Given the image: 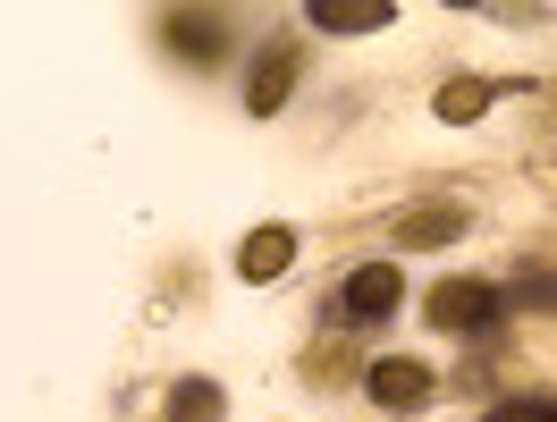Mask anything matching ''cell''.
<instances>
[{
	"label": "cell",
	"instance_id": "1",
	"mask_svg": "<svg viewBox=\"0 0 557 422\" xmlns=\"http://www.w3.org/2000/svg\"><path fill=\"white\" fill-rule=\"evenodd\" d=\"M397 296H406V280H397V262H363V271H347V280L330 287V330H372V321L397 313Z\"/></svg>",
	"mask_w": 557,
	"mask_h": 422
},
{
	"label": "cell",
	"instance_id": "2",
	"mask_svg": "<svg viewBox=\"0 0 557 422\" xmlns=\"http://www.w3.org/2000/svg\"><path fill=\"white\" fill-rule=\"evenodd\" d=\"M431 397H440V372H431V363H414V355H381V363H372V406H381V414H422Z\"/></svg>",
	"mask_w": 557,
	"mask_h": 422
},
{
	"label": "cell",
	"instance_id": "3",
	"mask_svg": "<svg viewBox=\"0 0 557 422\" xmlns=\"http://www.w3.org/2000/svg\"><path fill=\"white\" fill-rule=\"evenodd\" d=\"M490 313H498V287H482V280H440L422 296V321H431V330H473V321H490Z\"/></svg>",
	"mask_w": 557,
	"mask_h": 422
},
{
	"label": "cell",
	"instance_id": "4",
	"mask_svg": "<svg viewBox=\"0 0 557 422\" xmlns=\"http://www.w3.org/2000/svg\"><path fill=\"white\" fill-rule=\"evenodd\" d=\"M287 262H296V228H253L237 246V280H253V287H271V280H287Z\"/></svg>",
	"mask_w": 557,
	"mask_h": 422
},
{
	"label": "cell",
	"instance_id": "5",
	"mask_svg": "<svg viewBox=\"0 0 557 422\" xmlns=\"http://www.w3.org/2000/svg\"><path fill=\"white\" fill-rule=\"evenodd\" d=\"M305 17H313L321 35H381V26H397L388 0H313Z\"/></svg>",
	"mask_w": 557,
	"mask_h": 422
},
{
	"label": "cell",
	"instance_id": "6",
	"mask_svg": "<svg viewBox=\"0 0 557 422\" xmlns=\"http://www.w3.org/2000/svg\"><path fill=\"white\" fill-rule=\"evenodd\" d=\"M456 237H465V211L456 203H422V211L397 220V246H414V253H440V246H456Z\"/></svg>",
	"mask_w": 557,
	"mask_h": 422
},
{
	"label": "cell",
	"instance_id": "7",
	"mask_svg": "<svg viewBox=\"0 0 557 422\" xmlns=\"http://www.w3.org/2000/svg\"><path fill=\"white\" fill-rule=\"evenodd\" d=\"M287 85H296V51H262V69H253V94H245V110H253V119H271V110L287 102Z\"/></svg>",
	"mask_w": 557,
	"mask_h": 422
},
{
	"label": "cell",
	"instance_id": "8",
	"mask_svg": "<svg viewBox=\"0 0 557 422\" xmlns=\"http://www.w3.org/2000/svg\"><path fill=\"white\" fill-rule=\"evenodd\" d=\"M228 414V397H220V381H203V372H186V381L170 388V422H220Z\"/></svg>",
	"mask_w": 557,
	"mask_h": 422
},
{
	"label": "cell",
	"instance_id": "9",
	"mask_svg": "<svg viewBox=\"0 0 557 422\" xmlns=\"http://www.w3.org/2000/svg\"><path fill=\"white\" fill-rule=\"evenodd\" d=\"M498 102V85H490V76H456V85H440V119H448V127H465V119H482V110Z\"/></svg>",
	"mask_w": 557,
	"mask_h": 422
},
{
	"label": "cell",
	"instance_id": "10",
	"mask_svg": "<svg viewBox=\"0 0 557 422\" xmlns=\"http://www.w3.org/2000/svg\"><path fill=\"white\" fill-rule=\"evenodd\" d=\"M482 422H549V397H507V406H490Z\"/></svg>",
	"mask_w": 557,
	"mask_h": 422
},
{
	"label": "cell",
	"instance_id": "11",
	"mask_svg": "<svg viewBox=\"0 0 557 422\" xmlns=\"http://www.w3.org/2000/svg\"><path fill=\"white\" fill-rule=\"evenodd\" d=\"M549 422H557V414H549Z\"/></svg>",
	"mask_w": 557,
	"mask_h": 422
}]
</instances>
